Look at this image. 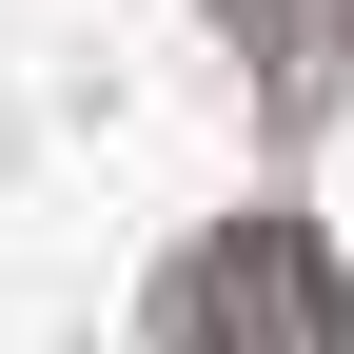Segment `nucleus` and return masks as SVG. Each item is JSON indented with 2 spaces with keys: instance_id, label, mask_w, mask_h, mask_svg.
<instances>
[{
  "instance_id": "nucleus-1",
  "label": "nucleus",
  "mask_w": 354,
  "mask_h": 354,
  "mask_svg": "<svg viewBox=\"0 0 354 354\" xmlns=\"http://www.w3.org/2000/svg\"><path fill=\"white\" fill-rule=\"evenodd\" d=\"M158 354H354V276H335V236L315 216H216L197 256L158 276Z\"/></svg>"
},
{
  "instance_id": "nucleus-2",
  "label": "nucleus",
  "mask_w": 354,
  "mask_h": 354,
  "mask_svg": "<svg viewBox=\"0 0 354 354\" xmlns=\"http://www.w3.org/2000/svg\"><path fill=\"white\" fill-rule=\"evenodd\" d=\"M256 20L295 39V79H276V99H335V0H236V39H256Z\"/></svg>"
}]
</instances>
